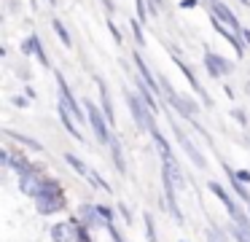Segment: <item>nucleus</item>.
<instances>
[{"instance_id": "f257e3e1", "label": "nucleus", "mask_w": 250, "mask_h": 242, "mask_svg": "<svg viewBox=\"0 0 250 242\" xmlns=\"http://www.w3.org/2000/svg\"><path fill=\"white\" fill-rule=\"evenodd\" d=\"M126 105H129L132 118H135V124L140 129H151L153 127V113H151V108L146 105V100H143L140 94H132V91L126 89Z\"/></svg>"}, {"instance_id": "f03ea898", "label": "nucleus", "mask_w": 250, "mask_h": 242, "mask_svg": "<svg viewBox=\"0 0 250 242\" xmlns=\"http://www.w3.org/2000/svg\"><path fill=\"white\" fill-rule=\"evenodd\" d=\"M159 84H162V89H164V94H167V100H169V105L175 108V113H180L183 118H188V121H194V116H196V105L191 100H186V97H180L178 91L169 86V81L167 78H159Z\"/></svg>"}, {"instance_id": "7ed1b4c3", "label": "nucleus", "mask_w": 250, "mask_h": 242, "mask_svg": "<svg viewBox=\"0 0 250 242\" xmlns=\"http://www.w3.org/2000/svg\"><path fill=\"white\" fill-rule=\"evenodd\" d=\"M169 124H172V132H175V137H178V143L183 145V151H186V154H188V159L194 161V164L199 167V170H205V167H207V161H205V156L199 154V148H196V145H194V143H191V140H188V134H186L183 129H180L178 124L172 121V116H169Z\"/></svg>"}, {"instance_id": "20e7f679", "label": "nucleus", "mask_w": 250, "mask_h": 242, "mask_svg": "<svg viewBox=\"0 0 250 242\" xmlns=\"http://www.w3.org/2000/svg\"><path fill=\"white\" fill-rule=\"evenodd\" d=\"M86 116H89V121H92V127H94V134H97V140H100L103 145H108L113 134H110L108 127H105V113L97 110V108H94V102L86 100Z\"/></svg>"}, {"instance_id": "39448f33", "label": "nucleus", "mask_w": 250, "mask_h": 242, "mask_svg": "<svg viewBox=\"0 0 250 242\" xmlns=\"http://www.w3.org/2000/svg\"><path fill=\"white\" fill-rule=\"evenodd\" d=\"M35 207H38L41 215H51V213H60L65 207V194H41L35 197Z\"/></svg>"}, {"instance_id": "423d86ee", "label": "nucleus", "mask_w": 250, "mask_h": 242, "mask_svg": "<svg viewBox=\"0 0 250 242\" xmlns=\"http://www.w3.org/2000/svg\"><path fill=\"white\" fill-rule=\"evenodd\" d=\"M205 67H207V73H210L212 78H223V75L231 73V62L223 59L221 54H212V51L205 54Z\"/></svg>"}, {"instance_id": "0eeeda50", "label": "nucleus", "mask_w": 250, "mask_h": 242, "mask_svg": "<svg viewBox=\"0 0 250 242\" xmlns=\"http://www.w3.org/2000/svg\"><path fill=\"white\" fill-rule=\"evenodd\" d=\"M43 180L46 177L35 175V172H24V175H19V188H22L27 197H41V194H43Z\"/></svg>"}, {"instance_id": "6e6552de", "label": "nucleus", "mask_w": 250, "mask_h": 242, "mask_svg": "<svg viewBox=\"0 0 250 242\" xmlns=\"http://www.w3.org/2000/svg\"><path fill=\"white\" fill-rule=\"evenodd\" d=\"M210 191H212V194H215V197H218V199H221V202H223V207L229 210V215H231V220L237 218V215H242V210H239V207H237V202H234V199L229 197L226 191H223V186H221V183L210 180Z\"/></svg>"}, {"instance_id": "1a4fd4ad", "label": "nucleus", "mask_w": 250, "mask_h": 242, "mask_svg": "<svg viewBox=\"0 0 250 242\" xmlns=\"http://www.w3.org/2000/svg\"><path fill=\"white\" fill-rule=\"evenodd\" d=\"M210 5H212V14H218V19L226 22V24H231L237 32H242V27H239L237 16H234L231 11H229V5H226V3H221V0H210Z\"/></svg>"}, {"instance_id": "9d476101", "label": "nucleus", "mask_w": 250, "mask_h": 242, "mask_svg": "<svg viewBox=\"0 0 250 242\" xmlns=\"http://www.w3.org/2000/svg\"><path fill=\"white\" fill-rule=\"evenodd\" d=\"M22 54H33L38 62H43V65H49V57H46V51L41 48V41H38V35H30L27 41L22 43Z\"/></svg>"}, {"instance_id": "9b49d317", "label": "nucleus", "mask_w": 250, "mask_h": 242, "mask_svg": "<svg viewBox=\"0 0 250 242\" xmlns=\"http://www.w3.org/2000/svg\"><path fill=\"white\" fill-rule=\"evenodd\" d=\"M135 65H137V73H140V81H146V84L151 86V91H159V86H162V84L153 78V73L148 70V65L143 62V57H140L137 51H135Z\"/></svg>"}, {"instance_id": "f8f14e48", "label": "nucleus", "mask_w": 250, "mask_h": 242, "mask_svg": "<svg viewBox=\"0 0 250 242\" xmlns=\"http://www.w3.org/2000/svg\"><path fill=\"white\" fill-rule=\"evenodd\" d=\"M60 118H62V124H65V129L73 134V137H76V140H83V134L78 132V127H76V118H73V113L67 110V105H62V102H60Z\"/></svg>"}, {"instance_id": "ddd939ff", "label": "nucleus", "mask_w": 250, "mask_h": 242, "mask_svg": "<svg viewBox=\"0 0 250 242\" xmlns=\"http://www.w3.org/2000/svg\"><path fill=\"white\" fill-rule=\"evenodd\" d=\"M73 237H76V229L70 223H57L51 229V240L54 242H73Z\"/></svg>"}, {"instance_id": "4468645a", "label": "nucleus", "mask_w": 250, "mask_h": 242, "mask_svg": "<svg viewBox=\"0 0 250 242\" xmlns=\"http://www.w3.org/2000/svg\"><path fill=\"white\" fill-rule=\"evenodd\" d=\"M97 86H100V100H103V113H105V118H108V124H113L116 116H113V105H110V100H108V89H105V84L100 78H97Z\"/></svg>"}, {"instance_id": "2eb2a0df", "label": "nucleus", "mask_w": 250, "mask_h": 242, "mask_svg": "<svg viewBox=\"0 0 250 242\" xmlns=\"http://www.w3.org/2000/svg\"><path fill=\"white\" fill-rule=\"evenodd\" d=\"M226 175L231 177V186H234V191H237V197L242 199V202H250V191L245 188V183H239V180H237V172H234L231 167H226Z\"/></svg>"}, {"instance_id": "dca6fc26", "label": "nucleus", "mask_w": 250, "mask_h": 242, "mask_svg": "<svg viewBox=\"0 0 250 242\" xmlns=\"http://www.w3.org/2000/svg\"><path fill=\"white\" fill-rule=\"evenodd\" d=\"M65 161H67V164H70V167H73V170H76V172H78V175H83V177H86V180H89V177H92V170H89V167H86V164H83V161H81V159H78V156H76V154H65Z\"/></svg>"}, {"instance_id": "f3484780", "label": "nucleus", "mask_w": 250, "mask_h": 242, "mask_svg": "<svg viewBox=\"0 0 250 242\" xmlns=\"http://www.w3.org/2000/svg\"><path fill=\"white\" fill-rule=\"evenodd\" d=\"M110 154H113V164L116 167H119V170L121 172H124L126 170V167H124V154H121V145H119V140H116V137H110Z\"/></svg>"}, {"instance_id": "a211bd4d", "label": "nucleus", "mask_w": 250, "mask_h": 242, "mask_svg": "<svg viewBox=\"0 0 250 242\" xmlns=\"http://www.w3.org/2000/svg\"><path fill=\"white\" fill-rule=\"evenodd\" d=\"M51 27H54V32H57V35H60V41L65 43V46H70V35H67L65 24H62L60 19H54V22H51Z\"/></svg>"}, {"instance_id": "6ab92c4d", "label": "nucleus", "mask_w": 250, "mask_h": 242, "mask_svg": "<svg viewBox=\"0 0 250 242\" xmlns=\"http://www.w3.org/2000/svg\"><path fill=\"white\" fill-rule=\"evenodd\" d=\"M6 134H11L14 140H19L22 145H27V148H35V151H41V143L38 140H33V137H24V134H17V132H6Z\"/></svg>"}, {"instance_id": "aec40b11", "label": "nucleus", "mask_w": 250, "mask_h": 242, "mask_svg": "<svg viewBox=\"0 0 250 242\" xmlns=\"http://www.w3.org/2000/svg\"><path fill=\"white\" fill-rule=\"evenodd\" d=\"M146 234H148V242H156V231H153V218H151V213H146Z\"/></svg>"}, {"instance_id": "412c9836", "label": "nucleus", "mask_w": 250, "mask_h": 242, "mask_svg": "<svg viewBox=\"0 0 250 242\" xmlns=\"http://www.w3.org/2000/svg\"><path fill=\"white\" fill-rule=\"evenodd\" d=\"M132 32H135V38H137V43H140V46H143V43H146V38H143V30H140V24H137V22H132Z\"/></svg>"}, {"instance_id": "4be33fe9", "label": "nucleus", "mask_w": 250, "mask_h": 242, "mask_svg": "<svg viewBox=\"0 0 250 242\" xmlns=\"http://www.w3.org/2000/svg\"><path fill=\"white\" fill-rule=\"evenodd\" d=\"M237 180L239 183H250V172L248 170H237Z\"/></svg>"}, {"instance_id": "5701e85b", "label": "nucleus", "mask_w": 250, "mask_h": 242, "mask_svg": "<svg viewBox=\"0 0 250 242\" xmlns=\"http://www.w3.org/2000/svg\"><path fill=\"white\" fill-rule=\"evenodd\" d=\"M196 5H199V0H183L180 8H196Z\"/></svg>"}, {"instance_id": "b1692460", "label": "nucleus", "mask_w": 250, "mask_h": 242, "mask_svg": "<svg viewBox=\"0 0 250 242\" xmlns=\"http://www.w3.org/2000/svg\"><path fill=\"white\" fill-rule=\"evenodd\" d=\"M135 3H137V16L146 19V5H143V0H135Z\"/></svg>"}, {"instance_id": "393cba45", "label": "nucleus", "mask_w": 250, "mask_h": 242, "mask_svg": "<svg viewBox=\"0 0 250 242\" xmlns=\"http://www.w3.org/2000/svg\"><path fill=\"white\" fill-rule=\"evenodd\" d=\"M78 242H92V237H89L86 231L81 229V231H78Z\"/></svg>"}, {"instance_id": "a878e982", "label": "nucleus", "mask_w": 250, "mask_h": 242, "mask_svg": "<svg viewBox=\"0 0 250 242\" xmlns=\"http://www.w3.org/2000/svg\"><path fill=\"white\" fill-rule=\"evenodd\" d=\"M121 215H124V218H126V223H129V218H132V215H129V207H126V204H121Z\"/></svg>"}, {"instance_id": "bb28decb", "label": "nucleus", "mask_w": 250, "mask_h": 242, "mask_svg": "<svg viewBox=\"0 0 250 242\" xmlns=\"http://www.w3.org/2000/svg\"><path fill=\"white\" fill-rule=\"evenodd\" d=\"M148 3H151V14H156V11H159V0H148Z\"/></svg>"}, {"instance_id": "cd10ccee", "label": "nucleus", "mask_w": 250, "mask_h": 242, "mask_svg": "<svg viewBox=\"0 0 250 242\" xmlns=\"http://www.w3.org/2000/svg\"><path fill=\"white\" fill-rule=\"evenodd\" d=\"M242 38L248 41V46H250V30H248V27H242Z\"/></svg>"}, {"instance_id": "c85d7f7f", "label": "nucleus", "mask_w": 250, "mask_h": 242, "mask_svg": "<svg viewBox=\"0 0 250 242\" xmlns=\"http://www.w3.org/2000/svg\"><path fill=\"white\" fill-rule=\"evenodd\" d=\"M108 231H110V234H113V240H116V242H124V240H121V237H119V234H116V231H113V226H110Z\"/></svg>"}, {"instance_id": "c756f323", "label": "nucleus", "mask_w": 250, "mask_h": 242, "mask_svg": "<svg viewBox=\"0 0 250 242\" xmlns=\"http://www.w3.org/2000/svg\"><path fill=\"white\" fill-rule=\"evenodd\" d=\"M210 242H215V231H210Z\"/></svg>"}, {"instance_id": "7c9ffc66", "label": "nucleus", "mask_w": 250, "mask_h": 242, "mask_svg": "<svg viewBox=\"0 0 250 242\" xmlns=\"http://www.w3.org/2000/svg\"><path fill=\"white\" fill-rule=\"evenodd\" d=\"M242 5H250V0H242Z\"/></svg>"}, {"instance_id": "2f4dec72", "label": "nucleus", "mask_w": 250, "mask_h": 242, "mask_svg": "<svg viewBox=\"0 0 250 242\" xmlns=\"http://www.w3.org/2000/svg\"><path fill=\"white\" fill-rule=\"evenodd\" d=\"M49 3H51V5H54V3H57V0H49Z\"/></svg>"}]
</instances>
